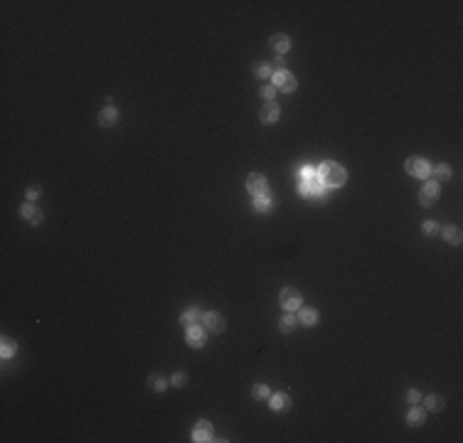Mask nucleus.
I'll use <instances>...</instances> for the list:
<instances>
[{"label":"nucleus","instance_id":"1","mask_svg":"<svg viewBox=\"0 0 463 443\" xmlns=\"http://www.w3.org/2000/svg\"><path fill=\"white\" fill-rule=\"evenodd\" d=\"M318 180L325 185V187H343L345 185V180H347V173H345V168H340L338 163H333V160H328V163H323L320 168H318Z\"/></svg>","mask_w":463,"mask_h":443},{"label":"nucleus","instance_id":"2","mask_svg":"<svg viewBox=\"0 0 463 443\" xmlns=\"http://www.w3.org/2000/svg\"><path fill=\"white\" fill-rule=\"evenodd\" d=\"M298 192L303 197H315V200H325L330 195V187H325L323 183H315V180H301L298 185Z\"/></svg>","mask_w":463,"mask_h":443},{"label":"nucleus","instance_id":"3","mask_svg":"<svg viewBox=\"0 0 463 443\" xmlns=\"http://www.w3.org/2000/svg\"><path fill=\"white\" fill-rule=\"evenodd\" d=\"M404 168H407L409 175H414V178H419V180H426V178L431 175V165H429L426 158H409V160L404 163Z\"/></svg>","mask_w":463,"mask_h":443},{"label":"nucleus","instance_id":"4","mask_svg":"<svg viewBox=\"0 0 463 443\" xmlns=\"http://www.w3.org/2000/svg\"><path fill=\"white\" fill-rule=\"evenodd\" d=\"M278 300H281V305H283V308H286L288 313L298 310V308H301V303H303V298H301L298 288H291V286L281 288V293H278Z\"/></svg>","mask_w":463,"mask_h":443},{"label":"nucleus","instance_id":"5","mask_svg":"<svg viewBox=\"0 0 463 443\" xmlns=\"http://www.w3.org/2000/svg\"><path fill=\"white\" fill-rule=\"evenodd\" d=\"M202 328L207 332H212V335H220V332H225V318L220 313H215V310L202 313Z\"/></svg>","mask_w":463,"mask_h":443},{"label":"nucleus","instance_id":"6","mask_svg":"<svg viewBox=\"0 0 463 443\" xmlns=\"http://www.w3.org/2000/svg\"><path fill=\"white\" fill-rule=\"evenodd\" d=\"M246 187H249V192H251L254 197L269 195V183H266V178H264L261 173H251V175L246 178Z\"/></svg>","mask_w":463,"mask_h":443},{"label":"nucleus","instance_id":"7","mask_svg":"<svg viewBox=\"0 0 463 443\" xmlns=\"http://www.w3.org/2000/svg\"><path fill=\"white\" fill-rule=\"evenodd\" d=\"M273 84H276V89L283 91V94H291V91H296V86H298L296 76L288 74V72H276V74H273Z\"/></svg>","mask_w":463,"mask_h":443},{"label":"nucleus","instance_id":"8","mask_svg":"<svg viewBox=\"0 0 463 443\" xmlns=\"http://www.w3.org/2000/svg\"><path fill=\"white\" fill-rule=\"evenodd\" d=\"M439 195H441V187H439V183H426L424 187H422V192H419V202L424 205V207H431L436 200H439Z\"/></svg>","mask_w":463,"mask_h":443},{"label":"nucleus","instance_id":"9","mask_svg":"<svg viewBox=\"0 0 463 443\" xmlns=\"http://www.w3.org/2000/svg\"><path fill=\"white\" fill-rule=\"evenodd\" d=\"M20 215H22V220H27L30 224H35V226H39V224L44 222L42 210H39V207H35L32 202H25V205L20 207Z\"/></svg>","mask_w":463,"mask_h":443},{"label":"nucleus","instance_id":"10","mask_svg":"<svg viewBox=\"0 0 463 443\" xmlns=\"http://www.w3.org/2000/svg\"><path fill=\"white\" fill-rule=\"evenodd\" d=\"M215 431H212V424L210 421H197L195 429H193V441L197 443H205V441H212Z\"/></svg>","mask_w":463,"mask_h":443},{"label":"nucleus","instance_id":"11","mask_svg":"<svg viewBox=\"0 0 463 443\" xmlns=\"http://www.w3.org/2000/svg\"><path fill=\"white\" fill-rule=\"evenodd\" d=\"M278 116H281V109H278V104H273V101H266V104L261 106V111H259L261 123H276Z\"/></svg>","mask_w":463,"mask_h":443},{"label":"nucleus","instance_id":"12","mask_svg":"<svg viewBox=\"0 0 463 443\" xmlns=\"http://www.w3.org/2000/svg\"><path fill=\"white\" fill-rule=\"evenodd\" d=\"M205 337H207V330L205 328H200V325H190L188 328V345L190 347H202L205 345Z\"/></svg>","mask_w":463,"mask_h":443},{"label":"nucleus","instance_id":"13","mask_svg":"<svg viewBox=\"0 0 463 443\" xmlns=\"http://www.w3.org/2000/svg\"><path fill=\"white\" fill-rule=\"evenodd\" d=\"M291 44H293V42H291V37H288V35H283V32L271 35V47H273V49H276L281 57H283V54L291 49Z\"/></svg>","mask_w":463,"mask_h":443},{"label":"nucleus","instance_id":"14","mask_svg":"<svg viewBox=\"0 0 463 443\" xmlns=\"http://www.w3.org/2000/svg\"><path fill=\"white\" fill-rule=\"evenodd\" d=\"M298 323H301L303 328H315V325H318V310H315V308H301Z\"/></svg>","mask_w":463,"mask_h":443},{"label":"nucleus","instance_id":"15","mask_svg":"<svg viewBox=\"0 0 463 443\" xmlns=\"http://www.w3.org/2000/svg\"><path fill=\"white\" fill-rule=\"evenodd\" d=\"M200 320H202V310H200V308H195V305H193L190 310H185V313L180 315V323H183L185 328H190V325H197Z\"/></svg>","mask_w":463,"mask_h":443},{"label":"nucleus","instance_id":"16","mask_svg":"<svg viewBox=\"0 0 463 443\" xmlns=\"http://www.w3.org/2000/svg\"><path fill=\"white\" fill-rule=\"evenodd\" d=\"M116 121H118V111H116V106H106V109L99 113V123H101V126H106V128H109V126H114Z\"/></svg>","mask_w":463,"mask_h":443},{"label":"nucleus","instance_id":"17","mask_svg":"<svg viewBox=\"0 0 463 443\" xmlns=\"http://www.w3.org/2000/svg\"><path fill=\"white\" fill-rule=\"evenodd\" d=\"M424 421H426V411H424L422 406H414V409L407 414V424H409V426H422Z\"/></svg>","mask_w":463,"mask_h":443},{"label":"nucleus","instance_id":"18","mask_svg":"<svg viewBox=\"0 0 463 443\" xmlns=\"http://www.w3.org/2000/svg\"><path fill=\"white\" fill-rule=\"evenodd\" d=\"M254 210H256V212H261V215L271 212V210H273V197H269V195L256 197V200H254Z\"/></svg>","mask_w":463,"mask_h":443},{"label":"nucleus","instance_id":"19","mask_svg":"<svg viewBox=\"0 0 463 443\" xmlns=\"http://www.w3.org/2000/svg\"><path fill=\"white\" fill-rule=\"evenodd\" d=\"M298 325V315H293V313H288V315H283L281 318V323H278V330L283 332V335H288V332H293V328Z\"/></svg>","mask_w":463,"mask_h":443},{"label":"nucleus","instance_id":"20","mask_svg":"<svg viewBox=\"0 0 463 443\" xmlns=\"http://www.w3.org/2000/svg\"><path fill=\"white\" fill-rule=\"evenodd\" d=\"M269 399H271V409H276V411L291 406V397L283 394V392H278V394H273V397H269Z\"/></svg>","mask_w":463,"mask_h":443},{"label":"nucleus","instance_id":"21","mask_svg":"<svg viewBox=\"0 0 463 443\" xmlns=\"http://www.w3.org/2000/svg\"><path fill=\"white\" fill-rule=\"evenodd\" d=\"M444 239H446L449 244H461L463 241L461 226H446V229H444Z\"/></svg>","mask_w":463,"mask_h":443},{"label":"nucleus","instance_id":"22","mask_svg":"<svg viewBox=\"0 0 463 443\" xmlns=\"http://www.w3.org/2000/svg\"><path fill=\"white\" fill-rule=\"evenodd\" d=\"M168 384H170V382H168L163 374H151V377H148V387H151V389H155V392H165V389H168Z\"/></svg>","mask_w":463,"mask_h":443},{"label":"nucleus","instance_id":"23","mask_svg":"<svg viewBox=\"0 0 463 443\" xmlns=\"http://www.w3.org/2000/svg\"><path fill=\"white\" fill-rule=\"evenodd\" d=\"M431 175H434V183H446L451 178V168L449 165H436V168H431Z\"/></svg>","mask_w":463,"mask_h":443},{"label":"nucleus","instance_id":"24","mask_svg":"<svg viewBox=\"0 0 463 443\" xmlns=\"http://www.w3.org/2000/svg\"><path fill=\"white\" fill-rule=\"evenodd\" d=\"M444 404H446V402H444L441 394H429V397H426V409H429V411H441Z\"/></svg>","mask_w":463,"mask_h":443},{"label":"nucleus","instance_id":"25","mask_svg":"<svg viewBox=\"0 0 463 443\" xmlns=\"http://www.w3.org/2000/svg\"><path fill=\"white\" fill-rule=\"evenodd\" d=\"M0 355H2V360H10V357L15 355V340L2 337V350H0Z\"/></svg>","mask_w":463,"mask_h":443},{"label":"nucleus","instance_id":"26","mask_svg":"<svg viewBox=\"0 0 463 443\" xmlns=\"http://www.w3.org/2000/svg\"><path fill=\"white\" fill-rule=\"evenodd\" d=\"M251 397H254V399H269L271 392H269V387H264V384H254V387H251Z\"/></svg>","mask_w":463,"mask_h":443},{"label":"nucleus","instance_id":"27","mask_svg":"<svg viewBox=\"0 0 463 443\" xmlns=\"http://www.w3.org/2000/svg\"><path fill=\"white\" fill-rule=\"evenodd\" d=\"M254 76L256 79H269L271 76V67L269 64H254Z\"/></svg>","mask_w":463,"mask_h":443},{"label":"nucleus","instance_id":"28","mask_svg":"<svg viewBox=\"0 0 463 443\" xmlns=\"http://www.w3.org/2000/svg\"><path fill=\"white\" fill-rule=\"evenodd\" d=\"M422 231H424L426 236H434V234H439V231H441V226H439L436 222H429V220H426L424 224H422Z\"/></svg>","mask_w":463,"mask_h":443},{"label":"nucleus","instance_id":"29","mask_svg":"<svg viewBox=\"0 0 463 443\" xmlns=\"http://www.w3.org/2000/svg\"><path fill=\"white\" fill-rule=\"evenodd\" d=\"M261 96H264L266 101H273V96H276V86H271V84H264V86H261Z\"/></svg>","mask_w":463,"mask_h":443},{"label":"nucleus","instance_id":"30","mask_svg":"<svg viewBox=\"0 0 463 443\" xmlns=\"http://www.w3.org/2000/svg\"><path fill=\"white\" fill-rule=\"evenodd\" d=\"M170 384H173V387H185V384H188V374H185V372H178V374H173Z\"/></svg>","mask_w":463,"mask_h":443},{"label":"nucleus","instance_id":"31","mask_svg":"<svg viewBox=\"0 0 463 443\" xmlns=\"http://www.w3.org/2000/svg\"><path fill=\"white\" fill-rule=\"evenodd\" d=\"M301 180H318V170H313V168H301Z\"/></svg>","mask_w":463,"mask_h":443},{"label":"nucleus","instance_id":"32","mask_svg":"<svg viewBox=\"0 0 463 443\" xmlns=\"http://www.w3.org/2000/svg\"><path fill=\"white\" fill-rule=\"evenodd\" d=\"M271 69H273V74H276V72H286V59H283V57L278 54V57L273 59V64H271Z\"/></svg>","mask_w":463,"mask_h":443},{"label":"nucleus","instance_id":"33","mask_svg":"<svg viewBox=\"0 0 463 443\" xmlns=\"http://www.w3.org/2000/svg\"><path fill=\"white\" fill-rule=\"evenodd\" d=\"M407 402H409V404H419V402H422V394H419L417 389H409V392H407Z\"/></svg>","mask_w":463,"mask_h":443},{"label":"nucleus","instance_id":"34","mask_svg":"<svg viewBox=\"0 0 463 443\" xmlns=\"http://www.w3.org/2000/svg\"><path fill=\"white\" fill-rule=\"evenodd\" d=\"M39 197V187H30L27 190V200H37Z\"/></svg>","mask_w":463,"mask_h":443}]
</instances>
